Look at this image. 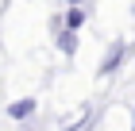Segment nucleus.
Listing matches in <instances>:
<instances>
[{"mask_svg":"<svg viewBox=\"0 0 135 131\" xmlns=\"http://www.w3.org/2000/svg\"><path fill=\"white\" fill-rule=\"evenodd\" d=\"M124 58H127V42L120 39V42H112V50H108V58L100 62V73H112V70H116V66H120Z\"/></svg>","mask_w":135,"mask_h":131,"instance_id":"obj_1","label":"nucleus"},{"mask_svg":"<svg viewBox=\"0 0 135 131\" xmlns=\"http://www.w3.org/2000/svg\"><path fill=\"white\" fill-rule=\"evenodd\" d=\"M31 112H35V100H16V104L8 108V116H12V120H27Z\"/></svg>","mask_w":135,"mask_h":131,"instance_id":"obj_2","label":"nucleus"},{"mask_svg":"<svg viewBox=\"0 0 135 131\" xmlns=\"http://www.w3.org/2000/svg\"><path fill=\"white\" fill-rule=\"evenodd\" d=\"M66 23H70V31H77V27L85 23V12H81V8H73L70 16H66Z\"/></svg>","mask_w":135,"mask_h":131,"instance_id":"obj_3","label":"nucleus"},{"mask_svg":"<svg viewBox=\"0 0 135 131\" xmlns=\"http://www.w3.org/2000/svg\"><path fill=\"white\" fill-rule=\"evenodd\" d=\"M73 42H77V39H73V31H66L62 39H58V46H62V50H66V54H73Z\"/></svg>","mask_w":135,"mask_h":131,"instance_id":"obj_4","label":"nucleus"},{"mask_svg":"<svg viewBox=\"0 0 135 131\" xmlns=\"http://www.w3.org/2000/svg\"><path fill=\"white\" fill-rule=\"evenodd\" d=\"M131 131H135V120H131Z\"/></svg>","mask_w":135,"mask_h":131,"instance_id":"obj_5","label":"nucleus"}]
</instances>
